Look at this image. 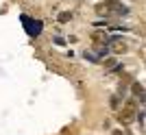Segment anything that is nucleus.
Wrapping results in <instances>:
<instances>
[{
	"label": "nucleus",
	"instance_id": "nucleus-1",
	"mask_svg": "<svg viewBox=\"0 0 146 135\" xmlns=\"http://www.w3.org/2000/svg\"><path fill=\"white\" fill-rule=\"evenodd\" d=\"M127 9L122 5H118V2H103V5H96V13L98 15H120V13H124Z\"/></svg>",
	"mask_w": 146,
	"mask_h": 135
},
{
	"label": "nucleus",
	"instance_id": "nucleus-2",
	"mask_svg": "<svg viewBox=\"0 0 146 135\" xmlns=\"http://www.w3.org/2000/svg\"><path fill=\"white\" fill-rule=\"evenodd\" d=\"M135 113H137V109H135V103H129L124 109L118 113V122L120 124H131L135 120Z\"/></svg>",
	"mask_w": 146,
	"mask_h": 135
},
{
	"label": "nucleus",
	"instance_id": "nucleus-3",
	"mask_svg": "<svg viewBox=\"0 0 146 135\" xmlns=\"http://www.w3.org/2000/svg\"><path fill=\"white\" fill-rule=\"evenodd\" d=\"M111 52H116V55L127 52V44L122 42L120 37H113V39H111Z\"/></svg>",
	"mask_w": 146,
	"mask_h": 135
},
{
	"label": "nucleus",
	"instance_id": "nucleus-4",
	"mask_svg": "<svg viewBox=\"0 0 146 135\" xmlns=\"http://www.w3.org/2000/svg\"><path fill=\"white\" fill-rule=\"evenodd\" d=\"M57 20L63 24V22H68V20H72V13H70V11H63V13H59V18H57Z\"/></svg>",
	"mask_w": 146,
	"mask_h": 135
},
{
	"label": "nucleus",
	"instance_id": "nucleus-5",
	"mask_svg": "<svg viewBox=\"0 0 146 135\" xmlns=\"http://www.w3.org/2000/svg\"><path fill=\"white\" fill-rule=\"evenodd\" d=\"M133 94H135V96H140V98H144V89H142V85L135 83V85H133Z\"/></svg>",
	"mask_w": 146,
	"mask_h": 135
},
{
	"label": "nucleus",
	"instance_id": "nucleus-6",
	"mask_svg": "<svg viewBox=\"0 0 146 135\" xmlns=\"http://www.w3.org/2000/svg\"><path fill=\"white\" fill-rule=\"evenodd\" d=\"M105 39H107V33H94V42H105Z\"/></svg>",
	"mask_w": 146,
	"mask_h": 135
}]
</instances>
